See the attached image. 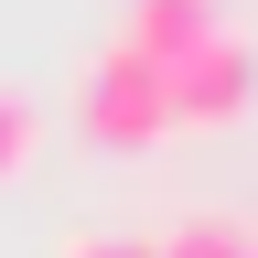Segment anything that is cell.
Returning <instances> with one entry per match:
<instances>
[{"label":"cell","mask_w":258,"mask_h":258,"mask_svg":"<svg viewBox=\"0 0 258 258\" xmlns=\"http://www.w3.org/2000/svg\"><path fill=\"white\" fill-rule=\"evenodd\" d=\"M161 97H172V129H237L258 108V43H247L237 22H215L194 54L161 64Z\"/></svg>","instance_id":"1"},{"label":"cell","mask_w":258,"mask_h":258,"mask_svg":"<svg viewBox=\"0 0 258 258\" xmlns=\"http://www.w3.org/2000/svg\"><path fill=\"white\" fill-rule=\"evenodd\" d=\"M76 118L97 129V140H161L172 129V97H161V64L151 54H129V43H108V54H86V76H76Z\"/></svg>","instance_id":"2"},{"label":"cell","mask_w":258,"mask_h":258,"mask_svg":"<svg viewBox=\"0 0 258 258\" xmlns=\"http://www.w3.org/2000/svg\"><path fill=\"white\" fill-rule=\"evenodd\" d=\"M215 22H226L215 0H129V32H118V43H129V54H151V64H172V54L205 43Z\"/></svg>","instance_id":"3"},{"label":"cell","mask_w":258,"mask_h":258,"mask_svg":"<svg viewBox=\"0 0 258 258\" xmlns=\"http://www.w3.org/2000/svg\"><path fill=\"white\" fill-rule=\"evenodd\" d=\"M247 215H183L172 237H151V258H247Z\"/></svg>","instance_id":"4"},{"label":"cell","mask_w":258,"mask_h":258,"mask_svg":"<svg viewBox=\"0 0 258 258\" xmlns=\"http://www.w3.org/2000/svg\"><path fill=\"white\" fill-rule=\"evenodd\" d=\"M32 161H43V108H32V86H0V183Z\"/></svg>","instance_id":"5"},{"label":"cell","mask_w":258,"mask_h":258,"mask_svg":"<svg viewBox=\"0 0 258 258\" xmlns=\"http://www.w3.org/2000/svg\"><path fill=\"white\" fill-rule=\"evenodd\" d=\"M64 258H151V237H76Z\"/></svg>","instance_id":"6"},{"label":"cell","mask_w":258,"mask_h":258,"mask_svg":"<svg viewBox=\"0 0 258 258\" xmlns=\"http://www.w3.org/2000/svg\"><path fill=\"white\" fill-rule=\"evenodd\" d=\"M247 258H258V237H247Z\"/></svg>","instance_id":"7"}]
</instances>
